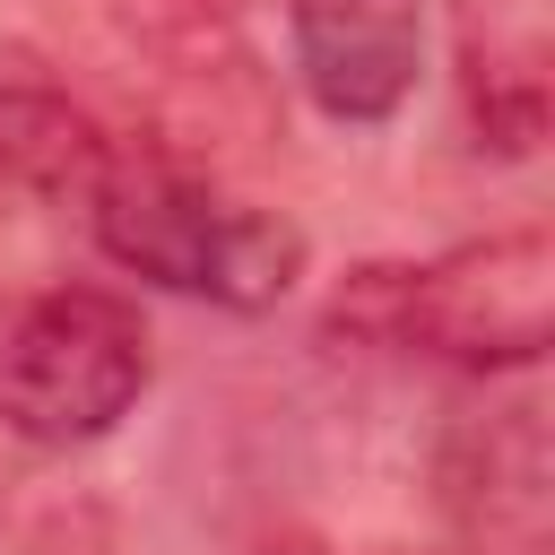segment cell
<instances>
[{"mask_svg": "<svg viewBox=\"0 0 555 555\" xmlns=\"http://www.w3.org/2000/svg\"><path fill=\"white\" fill-rule=\"evenodd\" d=\"M434 512L460 555H555V451L529 390H486L434 434Z\"/></svg>", "mask_w": 555, "mask_h": 555, "instance_id": "4", "label": "cell"}, {"mask_svg": "<svg viewBox=\"0 0 555 555\" xmlns=\"http://www.w3.org/2000/svg\"><path fill=\"white\" fill-rule=\"evenodd\" d=\"M251 555H330V546H312V538H260Z\"/></svg>", "mask_w": 555, "mask_h": 555, "instance_id": "9", "label": "cell"}, {"mask_svg": "<svg viewBox=\"0 0 555 555\" xmlns=\"http://www.w3.org/2000/svg\"><path fill=\"white\" fill-rule=\"evenodd\" d=\"M191 9H217V17H234V9H260V0H191Z\"/></svg>", "mask_w": 555, "mask_h": 555, "instance_id": "10", "label": "cell"}, {"mask_svg": "<svg viewBox=\"0 0 555 555\" xmlns=\"http://www.w3.org/2000/svg\"><path fill=\"white\" fill-rule=\"evenodd\" d=\"M451 61H460L468 139L486 156H503V165L538 156L546 121H555V26H546V0H460Z\"/></svg>", "mask_w": 555, "mask_h": 555, "instance_id": "6", "label": "cell"}, {"mask_svg": "<svg viewBox=\"0 0 555 555\" xmlns=\"http://www.w3.org/2000/svg\"><path fill=\"white\" fill-rule=\"evenodd\" d=\"M321 338L373 356H425L460 373H529L555 338V243L546 225L477 234L434 260H364L338 278Z\"/></svg>", "mask_w": 555, "mask_h": 555, "instance_id": "1", "label": "cell"}, {"mask_svg": "<svg viewBox=\"0 0 555 555\" xmlns=\"http://www.w3.org/2000/svg\"><path fill=\"white\" fill-rule=\"evenodd\" d=\"M286 43L330 121H390L425 69V0H286Z\"/></svg>", "mask_w": 555, "mask_h": 555, "instance_id": "5", "label": "cell"}, {"mask_svg": "<svg viewBox=\"0 0 555 555\" xmlns=\"http://www.w3.org/2000/svg\"><path fill=\"white\" fill-rule=\"evenodd\" d=\"M9 451H26V442H9L0 434V529H26V477H17V460Z\"/></svg>", "mask_w": 555, "mask_h": 555, "instance_id": "8", "label": "cell"}, {"mask_svg": "<svg viewBox=\"0 0 555 555\" xmlns=\"http://www.w3.org/2000/svg\"><path fill=\"white\" fill-rule=\"evenodd\" d=\"M147 321L113 286H43L0 312V434L26 451L104 442L147 390Z\"/></svg>", "mask_w": 555, "mask_h": 555, "instance_id": "3", "label": "cell"}, {"mask_svg": "<svg viewBox=\"0 0 555 555\" xmlns=\"http://www.w3.org/2000/svg\"><path fill=\"white\" fill-rule=\"evenodd\" d=\"M78 208L113 269H130L165 295H208L225 312H269L312 260L295 217L234 199L191 156L147 147V139H113V165L95 173V191Z\"/></svg>", "mask_w": 555, "mask_h": 555, "instance_id": "2", "label": "cell"}, {"mask_svg": "<svg viewBox=\"0 0 555 555\" xmlns=\"http://www.w3.org/2000/svg\"><path fill=\"white\" fill-rule=\"evenodd\" d=\"M113 165V130L69 95V78L35 43H0V173L35 199H87Z\"/></svg>", "mask_w": 555, "mask_h": 555, "instance_id": "7", "label": "cell"}]
</instances>
